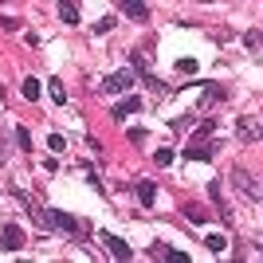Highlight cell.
Segmentation results:
<instances>
[{"label": "cell", "mask_w": 263, "mask_h": 263, "mask_svg": "<svg viewBox=\"0 0 263 263\" xmlns=\"http://www.w3.org/2000/svg\"><path fill=\"white\" fill-rule=\"evenodd\" d=\"M232 185L240 189L248 200H263V181H259V177H252L248 169H240V165L232 169Z\"/></svg>", "instance_id": "1"}, {"label": "cell", "mask_w": 263, "mask_h": 263, "mask_svg": "<svg viewBox=\"0 0 263 263\" xmlns=\"http://www.w3.org/2000/svg\"><path fill=\"white\" fill-rule=\"evenodd\" d=\"M255 248H259V255H263V240H255Z\"/></svg>", "instance_id": "27"}, {"label": "cell", "mask_w": 263, "mask_h": 263, "mask_svg": "<svg viewBox=\"0 0 263 263\" xmlns=\"http://www.w3.org/2000/svg\"><path fill=\"white\" fill-rule=\"evenodd\" d=\"M154 161H157V169H165V165L173 161V149H154Z\"/></svg>", "instance_id": "21"}, {"label": "cell", "mask_w": 263, "mask_h": 263, "mask_svg": "<svg viewBox=\"0 0 263 263\" xmlns=\"http://www.w3.org/2000/svg\"><path fill=\"white\" fill-rule=\"evenodd\" d=\"M16 142H20V149H28V154H32V130H28V126H20V130H16Z\"/></svg>", "instance_id": "19"}, {"label": "cell", "mask_w": 263, "mask_h": 263, "mask_svg": "<svg viewBox=\"0 0 263 263\" xmlns=\"http://www.w3.org/2000/svg\"><path fill=\"white\" fill-rule=\"evenodd\" d=\"M0 24H4V32H20V20H16V16H4Z\"/></svg>", "instance_id": "26"}, {"label": "cell", "mask_w": 263, "mask_h": 263, "mask_svg": "<svg viewBox=\"0 0 263 263\" xmlns=\"http://www.w3.org/2000/svg\"><path fill=\"white\" fill-rule=\"evenodd\" d=\"M47 90H51V99H55V102H67V87L59 83V79H51V83H47Z\"/></svg>", "instance_id": "18"}, {"label": "cell", "mask_w": 263, "mask_h": 263, "mask_svg": "<svg viewBox=\"0 0 263 263\" xmlns=\"http://www.w3.org/2000/svg\"><path fill=\"white\" fill-rule=\"evenodd\" d=\"M134 193H138V204H142V209H154V200H157L154 181H134Z\"/></svg>", "instance_id": "8"}, {"label": "cell", "mask_w": 263, "mask_h": 263, "mask_svg": "<svg viewBox=\"0 0 263 263\" xmlns=\"http://www.w3.org/2000/svg\"><path fill=\"white\" fill-rule=\"evenodd\" d=\"M59 16H63V24H79V8L71 4V0H63V4H59Z\"/></svg>", "instance_id": "16"}, {"label": "cell", "mask_w": 263, "mask_h": 263, "mask_svg": "<svg viewBox=\"0 0 263 263\" xmlns=\"http://www.w3.org/2000/svg\"><path fill=\"white\" fill-rule=\"evenodd\" d=\"M243 44L255 51V47H263V35H259V32H248V35H243Z\"/></svg>", "instance_id": "25"}, {"label": "cell", "mask_w": 263, "mask_h": 263, "mask_svg": "<svg viewBox=\"0 0 263 263\" xmlns=\"http://www.w3.org/2000/svg\"><path fill=\"white\" fill-rule=\"evenodd\" d=\"M212 149H216L212 142H189V149H181V154H185V161H212Z\"/></svg>", "instance_id": "7"}, {"label": "cell", "mask_w": 263, "mask_h": 263, "mask_svg": "<svg viewBox=\"0 0 263 263\" xmlns=\"http://www.w3.org/2000/svg\"><path fill=\"white\" fill-rule=\"evenodd\" d=\"M102 243H106V252L110 255H114V259H130V243H126V240H118V236H110V232H106V236H102Z\"/></svg>", "instance_id": "10"}, {"label": "cell", "mask_w": 263, "mask_h": 263, "mask_svg": "<svg viewBox=\"0 0 263 263\" xmlns=\"http://www.w3.org/2000/svg\"><path fill=\"white\" fill-rule=\"evenodd\" d=\"M134 83H138V75H134V71H126V67H122V71H114V75H106L102 79V95H130V87Z\"/></svg>", "instance_id": "2"}, {"label": "cell", "mask_w": 263, "mask_h": 263, "mask_svg": "<svg viewBox=\"0 0 263 263\" xmlns=\"http://www.w3.org/2000/svg\"><path fill=\"white\" fill-rule=\"evenodd\" d=\"M47 216H51V228L55 232H67V236H79V220L71 216V212H63V209H47Z\"/></svg>", "instance_id": "3"}, {"label": "cell", "mask_w": 263, "mask_h": 263, "mask_svg": "<svg viewBox=\"0 0 263 263\" xmlns=\"http://www.w3.org/2000/svg\"><path fill=\"white\" fill-rule=\"evenodd\" d=\"M212 134H216V118H204V122H200V130H197V142H209Z\"/></svg>", "instance_id": "17"}, {"label": "cell", "mask_w": 263, "mask_h": 263, "mask_svg": "<svg viewBox=\"0 0 263 263\" xmlns=\"http://www.w3.org/2000/svg\"><path fill=\"white\" fill-rule=\"evenodd\" d=\"M177 71L181 75H197V59H177Z\"/></svg>", "instance_id": "22"}, {"label": "cell", "mask_w": 263, "mask_h": 263, "mask_svg": "<svg viewBox=\"0 0 263 263\" xmlns=\"http://www.w3.org/2000/svg\"><path fill=\"white\" fill-rule=\"evenodd\" d=\"M220 99H224V87H216V83H204V99H200V110L216 106Z\"/></svg>", "instance_id": "13"}, {"label": "cell", "mask_w": 263, "mask_h": 263, "mask_svg": "<svg viewBox=\"0 0 263 263\" xmlns=\"http://www.w3.org/2000/svg\"><path fill=\"white\" fill-rule=\"evenodd\" d=\"M47 145H51L55 154H63V149H67V138H59V134H51V138H47Z\"/></svg>", "instance_id": "24"}, {"label": "cell", "mask_w": 263, "mask_h": 263, "mask_svg": "<svg viewBox=\"0 0 263 263\" xmlns=\"http://www.w3.org/2000/svg\"><path fill=\"white\" fill-rule=\"evenodd\" d=\"M200 4H212V0H200Z\"/></svg>", "instance_id": "28"}, {"label": "cell", "mask_w": 263, "mask_h": 263, "mask_svg": "<svg viewBox=\"0 0 263 263\" xmlns=\"http://www.w3.org/2000/svg\"><path fill=\"white\" fill-rule=\"evenodd\" d=\"M236 134H240V142H259V138H263V126H259V118L243 114V118H236Z\"/></svg>", "instance_id": "4"}, {"label": "cell", "mask_w": 263, "mask_h": 263, "mask_svg": "<svg viewBox=\"0 0 263 263\" xmlns=\"http://www.w3.org/2000/svg\"><path fill=\"white\" fill-rule=\"evenodd\" d=\"M138 110H142V99H138V95H126V99L118 102V106H114V118H126V114H138Z\"/></svg>", "instance_id": "11"}, {"label": "cell", "mask_w": 263, "mask_h": 263, "mask_svg": "<svg viewBox=\"0 0 263 263\" xmlns=\"http://www.w3.org/2000/svg\"><path fill=\"white\" fill-rule=\"evenodd\" d=\"M169 252H173V248H165V243H154V248H149V259H169Z\"/></svg>", "instance_id": "23"}, {"label": "cell", "mask_w": 263, "mask_h": 263, "mask_svg": "<svg viewBox=\"0 0 263 263\" xmlns=\"http://www.w3.org/2000/svg\"><path fill=\"white\" fill-rule=\"evenodd\" d=\"M114 24H118V20H114V16H102V20L95 24V35H106L110 28H114Z\"/></svg>", "instance_id": "20"}, {"label": "cell", "mask_w": 263, "mask_h": 263, "mask_svg": "<svg viewBox=\"0 0 263 263\" xmlns=\"http://www.w3.org/2000/svg\"><path fill=\"white\" fill-rule=\"evenodd\" d=\"M204 248H209L212 255L228 252V236H220V232H212V236H204Z\"/></svg>", "instance_id": "15"}, {"label": "cell", "mask_w": 263, "mask_h": 263, "mask_svg": "<svg viewBox=\"0 0 263 263\" xmlns=\"http://www.w3.org/2000/svg\"><path fill=\"white\" fill-rule=\"evenodd\" d=\"M130 63H134V71L145 79V87H154V90L161 87V83H157V75H149V63H145V55H142V51H134V55H130Z\"/></svg>", "instance_id": "9"}, {"label": "cell", "mask_w": 263, "mask_h": 263, "mask_svg": "<svg viewBox=\"0 0 263 263\" xmlns=\"http://www.w3.org/2000/svg\"><path fill=\"white\" fill-rule=\"evenodd\" d=\"M181 212H185V220H189V224H209V216H212V212L204 209V204H185Z\"/></svg>", "instance_id": "12"}, {"label": "cell", "mask_w": 263, "mask_h": 263, "mask_svg": "<svg viewBox=\"0 0 263 263\" xmlns=\"http://www.w3.org/2000/svg\"><path fill=\"white\" fill-rule=\"evenodd\" d=\"M114 4H118V12H126V16L138 20V24L149 20V4H145V0H114Z\"/></svg>", "instance_id": "6"}, {"label": "cell", "mask_w": 263, "mask_h": 263, "mask_svg": "<svg viewBox=\"0 0 263 263\" xmlns=\"http://www.w3.org/2000/svg\"><path fill=\"white\" fill-rule=\"evenodd\" d=\"M0 248H4V252H20V248H24V228H20V224H4V232H0Z\"/></svg>", "instance_id": "5"}, {"label": "cell", "mask_w": 263, "mask_h": 263, "mask_svg": "<svg viewBox=\"0 0 263 263\" xmlns=\"http://www.w3.org/2000/svg\"><path fill=\"white\" fill-rule=\"evenodd\" d=\"M20 87H24V99H28V102H35V99H40V95H44V83H40V79H32V75L24 79Z\"/></svg>", "instance_id": "14"}]
</instances>
